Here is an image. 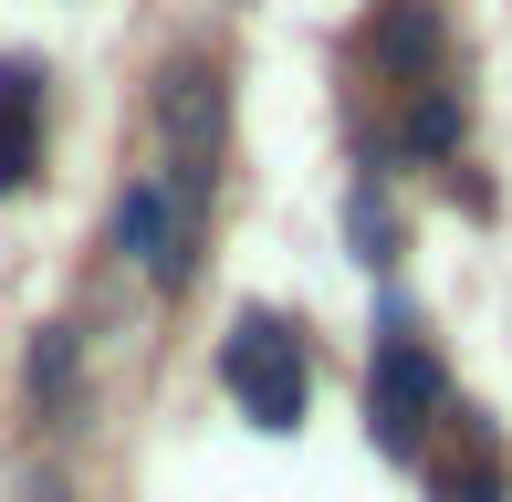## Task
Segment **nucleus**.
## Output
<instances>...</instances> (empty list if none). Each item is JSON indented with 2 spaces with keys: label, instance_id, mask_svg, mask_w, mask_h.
<instances>
[{
  "label": "nucleus",
  "instance_id": "nucleus-8",
  "mask_svg": "<svg viewBox=\"0 0 512 502\" xmlns=\"http://www.w3.org/2000/svg\"><path fill=\"white\" fill-rule=\"evenodd\" d=\"M32 408H42V419L74 408V325H42L32 335Z\"/></svg>",
  "mask_w": 512,
  "mask_h": 502
},
{
  "label": "nucleus",
  "instance_id": "nucleus-9",
  "mask_svg": "<svg viewBox=\"0 0 512 502\" xmlns=\"http://www.w3.org/2000/svg\"><path fill=\"white\" fill-rule=\"evenodd\" d=\"M345 231H356L366 262H398V210H387L377 189H356V199H345Z\"/></svg>",
  "mask_w": 512,
  "mask_h": 502
},
{
  "label": "nucleus",
  "instance_id": "nucleus-6",
  "mask_svg": "<svg viewBox=\"0 0 512 502\" xmlns=\"http://www.w3.org/2000/svg\"><path fill=\"white\" fill-rule=\"evenodd\" d=\"M366 42H377L387 74H429V63H439V11H429V0H387Z\"/></svg>",
  "mask_w": 512,
  "mask_h": 502
},
{
  "label": "nucleus",
  "instance_id": "nucleus-10",
  "mask_svg": "<svg viewBox=\"0 0 512 502\" xmlns=\"http://www.w3.org/2000/svg\"><path fill=\"white\" fill-rule=\"evenodd\" d=\"M439 502H502V482L481 461H460V471H439Z\"/></svg>",
  "mask_w": 512,
  "mask_h": 502
},
{
  "label": "nucleus",
  "instance_id": "nucleus-1",
  "mask_svg": "<svg viewBox=\"0 0 512 502\" xmlns=\"http://www.w3.org/2000/svg\"><path fill=\"white\" fill-rule=\"evenodd\" d=\"M439 408H450V377H439L429 335H418L408 314H387L377 367H366V429H377V450H387V461H418V440H429Z\"/></svg>",
  "mask_w": 512,
  "mask_h": 502
},
{
  "label": "nucleus",
  "instance_id": "nucleus-5",
  "mask_svg": "<svg viewBox=\"0 0 512 502\" xmlns=\"http://www.w3.org/2000/svg\"><path fill=\"white\" fill-rule=\"evenodd\" d=\"M42 178V63L11 53L0 63V199H21Z\"/></svg>",
  "mask_w": 512,
  "mask_h": 502
},
{
  "label": "nucleus",
  "instance_id": "nucleus-3",
  "mask_svg": "<svg viewBox=\"0 0 512 502\" xmlns=\"http://www.w3.org/2000/svg\"><path fill=\"white\" fill-rule=\"evenodd\" d=\"M157 136H168V199L209 210V168H220V136H230V84L209 63H168L157 74Z\"/></svg>",
  "mask_w": 512,
  "mask_h": 502
},
{
  "label": "nucleus",
  "instance_id": "nucleus-2",
  "mask_svg": "<svg viewBox=\"0 0 512 502\" xmlns=\"http://www.w3.org/2000/svg\"><path fill=\"white\" fill-rule=\"evenodd\" d=\"M220 377H230V398H241V419L251 429H304V398H314V367H304V335L283 325V314H241L230 325V346H220Z\"/></svg>",
  "mask_w": 512,
  "mask_h": 502
},
{
  "label": "nucleus",
  "instance_id": "nucleus-11",
  "mask_svg": "<svg viewBox=\"0 0 512 502\" xmlns=\"http://www.w3.org/2000/svg\"><path fill=\"white\" fill-rule=\"evenodd\" d=\"M32 502H74V492H63V482H32Z\"/></svg>",
  "mask_w": 512,
  "mask_h": 502
},
{
  "label": "nucleus",
  "instance_id": "nucleus-4",
  "mask_svg": "<svg viewBox=\"0 0 512 502\" xmlns=\"http://www.w3.org/2000/svg\"><path fill=\"white\" fill-rule=\"evenodd\" d=\"M115 251H126L147 283H168V293H178V283L199 272V210H178L168 178H136L126 210H115Z\"/></svg>",
  "mask_w": 512,
  "mask_h": 502
},
{
  "label": "nucleus",
  "instance_id": "nucleus-7",
  "mask_svg": "<svg viewBox=\"0 0 512 502\" xmlns=\"http://www.w3.org/2000/svg\"><path fill=\"white\" fill-rule=\"evenodd\" d=\"M460 126H471V105L450 95V84H418V105H408V157H460Z\"/></svg>",
  "mask_w": 512,
  "mask_h": 502
}]
</instances>
